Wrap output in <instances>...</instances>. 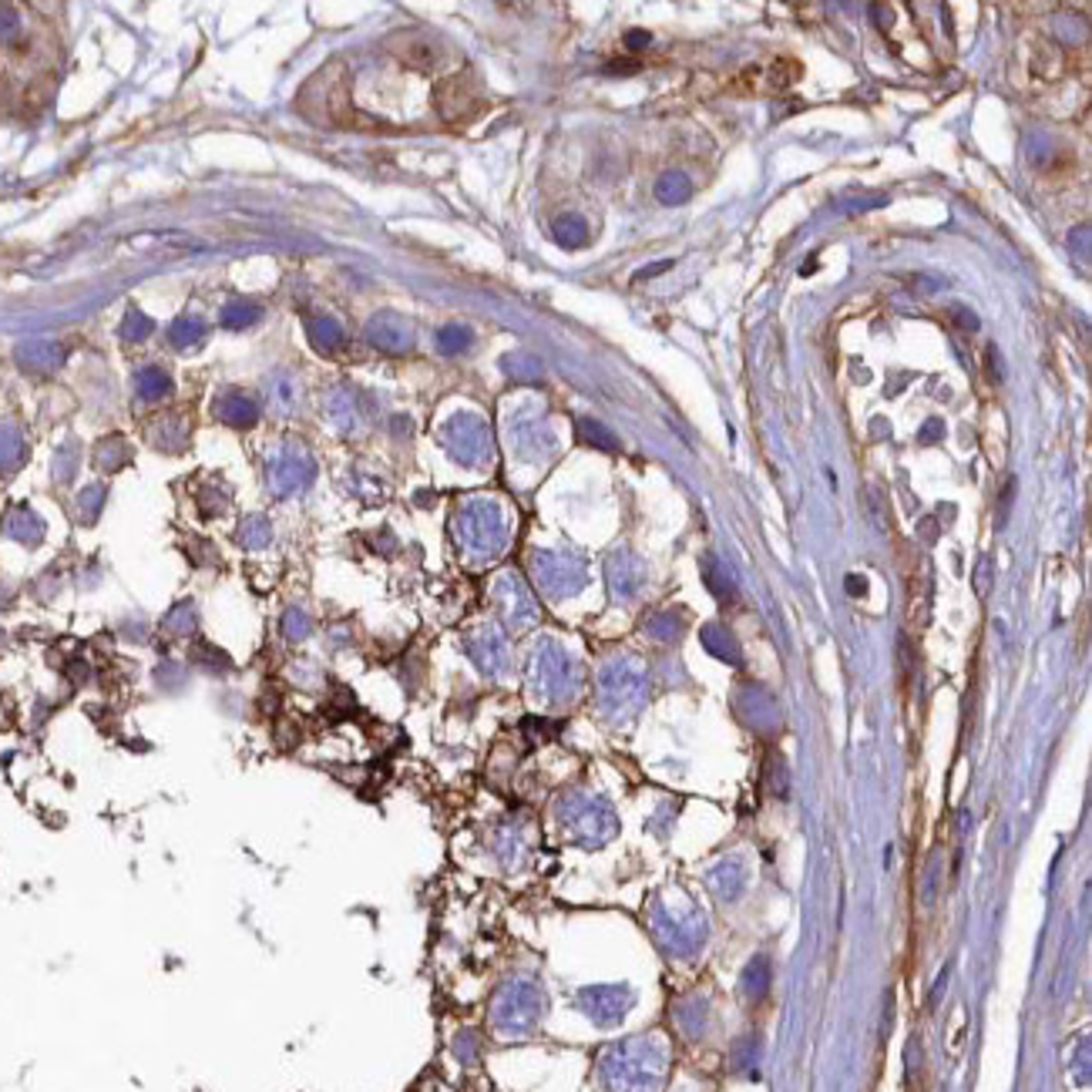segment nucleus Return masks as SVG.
I'll return each mask as SVG.
<instances>
[{
    "label": "nucleus",
    "instance_id": "25",
    "mask_svg": "<svg viewBox=\"0 0 1092 1092\" xmlns=\"http://www.w3.org/2000/svg\"><path fill=\"white\" fill-rule=\"evenodd\" d=\"M151 330H155V323H151L149 316H145V313H138V310H128V313H125V320H121V340H125V343L149 340Z\"/></svg>",
    "mask_w": 1092,
    "mask_h": 1092
},
{
    "label": "nucleus",
    "instance_id": "14",
    "mask_svg": "<svg viewBox=\"0 0 1092 1092\" xmlns=\"http://www.w3.org/2000/svg\"><path fill=\"white\" fill-rule=\"evenodd\" d=\"M135 391H138L141 401H161L171 393V377L161 367H141L135 373Z\"/></svg>",
    "mask_w": 1092,
    "mask_h": 1092
},
{
    "label": "nucleus",
    "instance_id": "7",
    "mask_svg": "<svg viewBox=\"0 0 1092 1092\" xmlns=\"http://www.w3.org/2000/svg\"><path fill=\"white\" fill-rule=\"evenodd\" d=\"M437 108L447 121H461L478 108V94L468 78H451L447 84L437 88Z\"/></svg>",
    "mask_w": 1092,
    "mask_h": 1092
},
{
    "label": "nucleus",
    "instance_id": "21",
    "mask_svg": "<svg viewBox=\"0 0 1092 1092\" xmlns=\"http://www.w3.org/2000/svg\"><path fill=\"white\" fill-rule=\"evenodd\" d=\"M105 498H108L105 484H88V488L78 494V502H74V514H78V522L81 524H94V522H98L101 508H105Z\"/></svg>",
    "mask_w": 1092,
    "mask_h": 1092
},
{
    "label": "nucleus",
    "instance_id": "2",
    "mask_svg": "<svg viewBox=\"0 0 1092 1092\" xmlns=\"http://www.w3.org/2000/svg\"><path fill=\"white\" fill-rule=\"evenodd\" d=\"M458 538L468 551H498L504 545V524L498 508L491 504H471L458 518Z\"/></svg>",
    "mask_w": 1092,
    "mask_h": 1092
},
{
    "label": "nucleus",
    "instance_id": "32",
    "mask_svg": "<svg viewBox=\"0 0 1092 1092\" xmlns=\"http://www.w3.org/2000/svg\"><path fill=\"white\" fill-rule=\"evenodd\" d=\"M625 44H629L632 50H639L649 44V34H645V30H629V34H625Z\"/></svg>",
    "mask_w": 1092,
    "mask_h": 1092
},
{
    "label": "nucleus",
    "instance_id": "4",
    "mask_svg": "<svg viewBox=\"0 0 1092 1092\" xmlns=\"http://www.w3.org/2000/svg\"><path fill=\"white\" fill-rule=\"evenodd\" d=\"M14 357H17V363L28 373H54L61 363L68 360V347L58 340H44V336H38V340L20 343L17 350H14Z\"/></svg>",
    "mask_w": 1092,
    "mask_h": 1092
},
{
    "label": "nucleus",
    "instance_id": "34",
    "mask_svg": "<svg viewBox=\"0 0 1092 1092\" xmlns=\"http://www.w3.org/2000/svg\"><path fill=\"white\" fill-rule=\"evenodd\" d=\"M954 320L962 323L965 330H975V326H978V320H975V316H972L968 310H954Z\"/></svg>",
    "mask_w": 1092,
    "mask_h": 1092
},
{
    "label": "nucleus",
    "instance_id": "10",
    "mask_svg": "<svg viewBox=\"0 0 1092 1092\" xmlns=\"http://www.w3.org/2000/svg\"><path fill=\"white\" fill-rule=\"evenodd\" d=\"M236 542L246 551H266L272 545V524L266 514H246L236 528Z\"/></svg>",
    "mask_w": 1092,
    "mask_h": 1092
},
{
    "label": "nucleus",
    "instance_id": "26",
    "mask_svg": "<svg viewBox=\"0 0 1092 1092\" xmlns=\"http://www.w3.org/2000/svg\"><path fill=\"white\" fill-rule=\"evenodd\" d=\"M702 571H706V581H710L712 595H716V599H722V601H733V595H736V591H733V581L716 571V561L706 558V561H702Z\"/></svg>",
    "mask_w": 1092,
    "mask_h": 1092
},
{
    "label": "nucleus",
    "instance_id": "36",
    "mask_svg": "<svg viewBox=\"0 0 1092 1092\" xmlns=\"http://www.w3.org/2000/svg\"><path fill=\"white\" fill-rule=\"evenodd\" d=\"M864 589H867V585H864V579H857V575H847V591H851V595H864Z\"/></svg>",
    "mask_w": 1092,
    "mask_h": 1092
},
{
    "label": "nucleus",
    "instance_id": "11",
    "mask_svg": "<svg viewBox=\"0 0 1092 1092\" xmlns=\"http://www.w3.org/2000/svg\"><path fill=\"white\" fill-rule=\"evenodd\" d=\"M205 320H202L199 313H185V316H179V320L169 326V340L175 350H192V347H199L202 340H205Z\"/></svg>",
    "mask_w": 1092,
    "mask_h": 1092
},
{
    "label": "nucleus",
    "instance_id": "29",
    "mask_svg": "<svg viewBox=\"0 0 1092 1092\" xmlns=\"http://www.w3.org/2000/svg\"><path fill=\"white\" fill-rule=\"evenodd\" d=\"M17 28H20L17 10H14V7H4V4H0V40L14 38V34H17Z\"/></svg>",
    "mask_w": 1092,
    "mask_h": 1092
},
{
    "label": "nucleus",
    "instance_id": "5",
    "mask_svg": "<svg viewBox=\"0 0 1092 1092\" xmlns=\"http://www.w3.org/2000/svg\"><path fill=\"white\" fill-rule=\"evenodd\" d=\"M367 340L383 353H407L411 350V326L397 313H377L367 323Z\"/></svg>",
    "mask_w": 1092,
    "mask_h": 1092
},
{
    "label": "nucleus",
    "instance_id": "31",
    "mask_svg": "<svg viewBox=\"0 0 1092 1092\" xmlns=\"http://www.w3.org/2000/svg\"><path fill=\"white\" fill-rule=\"evenodd\" d=\"M672 270V259H662V262H652V266H645L642 272H635V282H645L652 280V276H659V272Z\"/></svg>",
    "mask_w": 1092,
    "mask_h": 1092
},
{
    "label": "nucleus",
    "instance_id": "30",
    "mask_svg": "<svg viewBox=\"0 0 1092 1092\" xmlns=\"http://www.w3.org/2000/svg\"><path fill=\"white\" fill-rule=\"evenodd\" d=\"M1012 498H1015V478H1009L1002 488V498H998V528L1009 522V512H1012Z\"/></svg>",
    "mask_w": 1092,
    "mask_h": 1092
},
{
    "label": "nucleus",
    "instance_id": "33",
    "mask_svg": "<svg viewBox=\"0 0 1092 1092\" xmlns=\"http://www.w3.org/2000/svg\"><path fill=\"white\" fill-rule=\"evenodd\" d=\"M934 437H944L942 421H932V424H928V427L921 431V441H934Z\"/></svg>",
    "mask_w": 1092,
    "mask_h": 1092
},
{
    "label": "nucleus",
    "instance_id": "13",
    "mask_svg": "<svg viewBox=\"0 0 1092 1092\" xmlns=\"http://www.w3.org/2000/svg\"><path fill=\"white\" fill-rule=\"evenodd\" d=\"M24 454H28V447H24V437H20L17 427L14 424H0V474L17 471L20 464H24Z\"/></svg>",
    "mask_w": 1092,
    "mask_h": 1092
},
{
    "label": "nucleus",
    "instance_id": "18",
    "mask_svg": "<svg viewBox=\"0 0 1092 1092\" xmlns=\"http://www.w3.org/2000/svg\"><path fill=\"white\" fill-rule=\"evenodd\" d=\"M692 195V182L682 175V171H666L659 182H656V199L662 205H682V202Z\"/></svg>",
    "mask_w": 1092,
    "mask_h": 1092
},
{
    "label": "nucleus",
    "instance_id": "6",
    "mask_svg": "<svg viewBox=\"0 0 1092 1092\" xmlns=\"http://www.w3.org/2000/svg\"><path fill=\"white\" fill-rule=\"evenodd\" d=\"M212 414H215V421L229 424V427H239L242 431V427H252V424L259 421V403L239 391H226L215 397Z\"/></svg>",
    "mask_w": 1092,
    "mask_h": 1092
},
{
    "label": "nucleus",
    "instance_id": "15",
    "mask_svg": "<svg viewBox=\"0 0 1092 1092\" xmlns=\"http://www.w3.org/2000/svg\"><path fill=\"white\" fill-rule=\"evenodd\" d=\"M128 458H131V447H128V441H121V437H108V441H101L98 447H94V468H101L105 474L125 468Z\"/></svg>",
    "mask_w": 1092,
    "mask_h": 1092
},
{
    "label": "nucleus",
    "instance_id": "3",
    "mask_svg": "<svg viewBox=\"0 0 1092 1092\" xmlns=\"http://www.w3.org/2000/svg\"><path fill=\"white\" fill-rule=\"evenodd\" d=\"M444 437H447L451 451L458 454L461 461H478V458H484V451H488V431H484V424L478 421V417H454V421L447 424Z\"/></svg>",
    "mask_w": 1092,
    "mask_h": 1092
},
{
    "label": "nucleus",
    "instance_id": "19",
    "mask_svg": "<svg viewBox=\"0 0 1092 1092\" xmlns=\"http://www.w3.org/2000/svg\"><path fill=\"white\" fill-rule=\"evenodd\" d=\"M551 232H555V239L565 246V249H579V246H585L589 242V226H585V219L581 215H558L555 219V226H551Z\"/></svg>",
    "mask_w": 1092,
    "mask_h": 1092
},
{
    "label": "nucleus",
    "instance_id": "35",
    "mask_svg": "<svg viewBox=\"0 0 1092 1092\" xmlns=\"http://www.w3.org/2000/svg\"><path fill=\"white\" fill-rule=\"evenodd\" d=\"M988 568H992V561L982 558V565H978V595H985V579H988Z\"/></svg>",
    "mask_w": 1092,
    "mask_h": 1092
},
{
    "label": "nucleus",
    "instance_id": "22",
    "mask_svg": "<svg viewBox=\"0 0 1092 1092\" xmlns=\"http://www.w3.org/2000/svg\"><path fill=\"white\" fill-rule=\"evenodd\" d=\"M579 437H581V444L599 447V451H619V437H615L601 421H591V417H581L579 421Z\"/></svg>",
    "mask_w": 1092,
    "mask_h": 1092
},
{
    "label": "nucleus",
    "instance_id": "16",
    "mask_svg": "<svg viewBox=\"0 0 1092 1092\" xmlns=\"http://www.w3.org/2000/svg\"><path fill=\"white\" fill-rule=\"evenodd\" d=\"M219 320L226 330H246V326L262 320V306L259 303H249V300H232L229 306H222Z\"/></svg>",
    "mask_w": 1092,
    "mask_h": 1092
},
{
    "label": "nucleus",
    "instance_id": "28",
    "mask_svg": "<svg viewBox=\"0 0 1092 1092\" xmlns=\"http://www.w3.org/2000/svg\"><path fill=\"white\" fill-rule=\"evenodd\" d=\"M478 659H481L484 669H491V672H494L498 666H502V659H504L502 642L494 639V635H488L484 642H478Z\"/></svg>",
    "mask_w": 1092,
    "mask_h": 1092
},
{
    "label": "nucleus",
    "instance_id": "24",
    "mask_svg": "<svg viewBox=\"0 0 1092 1092\" xmlns=\"http://www.w3.org/2000/svg\"><path fill=\"white\" fill-rule=\"evenodd\" d=\"M471 343H474V333L468 330V326H461V323H451V326H444V330L437 333V350L447 353V357L464 353Z\"/></svg>",
    "mask_w": 1092,
    "mask_h": 1092
},
{
    "label": "nucleus",
    "instance_id": "1",
    "mask_svg": "<svg viewBox=\"0 0 1092 1092\" xmlns=\"http://www.w3.org/2000/svg\"><path fill=\"white\" fill-rule=\"evenodd\" d=\"M313 474H316V464L303 444L286 441L266 454V484L276 498L303 494L313 484Z\"/></svg>",
    "mask_w": 1092,
    "mask_h": 1092
},
{
    "label": "nucleus",
    "instance_id": "17",
    "mask_svg": "<svg viewBox=\"0 0 1092 1092\" xmlns=\"http://www.w3.org/2000/svg\"><path fill=\"white\" fill-rule=\"evenodd\" d=\"M280 635L286 642H292V645H296V642H303V639H310V635H313V615L306 609H300V605H290V609L282 612V619H280Z\"/></svg>",
    "mask_w": 1092,
    "mask_h": 1092
},
{
    "label": "nucleus",
    "instance_id": "20",
    "mask_svg": "<svg viewBox=\"0 0 1092 1092\" xmlns=\"http://www.w3.org/2000/svg\"><path fill=\"white\" fill-rule=\"evenodd\" d=\"M155 444L161 451H182L189 444V424L182 417H161V427H155Z\"/></svg>",
    "mask_w": 1092,
    "mask_h": 1092
},
{
    "label": "nucleus",
    "instance_id": "9",
    "mask_svg": "<svg viewBox=\"0 0 1092 1092\" xmlns=\"http://www.w3.org/2000/svg\"><path fill=\"white\" fill-rule=\"evenodd\" d=\"M306 333H310V343L320 353H336L343 347V340H347L343 326L333 316H310L306 320Z\"/></svg>",
    "mask_w": 1092,
    "mask_h": 1092
},
{
    "label": "nucleus",
    "instance_id": "27",
    "mask_svg": "<svg viewBox=\"0 0 1092 1092\" xmlns=\"http://www.w3.org/2000/svg\"><path fill=\"white\" fill-rule=\"evenodd\" d=\"M292 401H296V397H292V383L286 381V377H276V381H272V391H270L272 411H276V414L290 411Z\"/></svg>",
    "mask_w": 1092,
    "mask_h": 1092
},
{
    "label": "nucleus",
    "instance_id": "12",
    "mask_svg": "<svg viewBox=\"0 0 1092 1092\" xmlns=\"http://www.w3.org/2000/svg\"><path fill=\"white\" fill-rule=\"evenodd\" d=\"M161 629L169 632V635H179V639H192L199 632V609H195V601L185 599L179 605H171L165 622H161Z\"/></svg>",
    "mask_w": 1092,
    "mask_h": 1092
},
{
    "label": "nucleus",
    "instance_id": "23",
    "mask_svg": "<svg viewBox=\"0 0 1092 1092\" xmlns=\"http://www.w3.org/2000/svg\"><path fill=\"white\" fill-rule=\"evenodd\" d=\"M192 662H195V666H202L205 672H212V676H222V672L232 669V659L219 649V645H212V642H195V649H192Z\"/></svg>",
    "mask_w": 1092,
    "mask_h": 1092
},
{
    "label": "nucleus",
    "instance_id": "8",
    "mask_svg": "<svg viewBox=\"0 0 1092 1092\" xmlns=\"http://www.w3.org/2000/svg\"><path fill=\"white\" fill-rule=\"evenodd\" d=\"M4 535L20 545H28V548H34V545L44 542V518H40L34 508H28V504H17V508H10L7 518H4Z\"/></svg>",
    "mask_w": 1092,
    "mask_h": 1092
}]
</instances>
